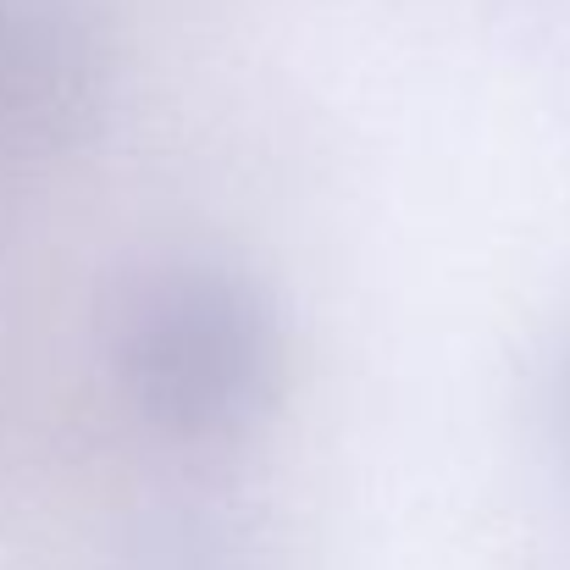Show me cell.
Here are the masks:
<instances>
[{
    "label": "cell",
    "instance_id": "1",
    "mask_svg": "<svg viewBox=\"0 0 570 570\" xmlns=\"http://www.w3.org/2000/svg\"><path fill=\"white\" fill-rule=\"evenodd\" d=\"M117 382L128 404L167 438H233L283 377L277 316L261 288L222 266H167L122 299Z\"/></svg>",
    "mask_w": 570,
    "mask_h": 570
},
{
    "label": "cell",
    "instance_id": "2",
    "mask_svg": "<svg viewBox=\"0 0 570 570\" xmlns=\"http://www.w3.org/2000/svg\"><path fill=\"white\" fill-rule=\"evenodd\" d=\"M106 56L72 0L0 6V134L17 145H67L89 128Z\"/></svg>",
    "mask_w": 570,
    "mask_h": 570
},
{
    "label": "cell",
    "instance_id": "3",
    "mask_svg": "<svg viewBox=\"0 0 570 570\" xmlns=\"http://www.w3.org/2000/svg\"><path fill=\"white\" fill-rule=\"evenodd\" d=\"M554 432H560V449L570 460V344L560 355V366H554Z\"/></svg>",
    "mask_w": 570,
    "mask_h": 570
}]
</instances>
